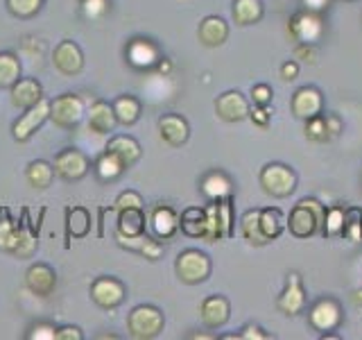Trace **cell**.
Wrapping results in <instances>:
<instances>
[{"label": "cell", "mask_w": 362, "mask_h": 340, "mask_svg": "<svg viewBox=\"0 0 362 340\" xmlns=\"http://www.w3.org/2000/svg\"><path fill=\"white\" fill-rule=\"evenodd\" d=\"M324 218H326L324 204L315 198H303L299 200V204H294V209L290 211L288 230L297 238H310L324 227Z\"/></svg>", "instance_id": "cell-1"}, {"label": "cell", "mask_w": 362, "mask_h": 340, "mask_svg": "<svg viewBox=\"0 0 362 340\" xmlns=\"http://www.w3.org/2000/svg\"><path fill=\"white\" fill-rule=\"evenodd\" d=\"M163 327H165L163 311L156 309V306H152V304L134 306V309L129 311V315H127V332L136 340L156 338L158 334L163 332Z\"/></svg>", "instance_id": "cell-2"}, {"label": "cell", "mask_w": 362, "mask_h": 340, "mask_svg": "<svg viewBox=\"0 0 362 340\" xmlns=\"http://www.w3.org/2000/svg\"><path fill=\"white\" fill-rule=\"evenodd\" d=\"M258 181L263 191L272 198H290L294 188H297V173L290 166L283 164H267L263 170H260Z\"/></svg>", "instance_id": "cell-3"}, {"label": "cell", "mask_w": 362, "mask_h": 340, "mask_svg": "<svg viewBox=\"0 0 362 340\" xmlns=\"http://www.w3.org/2000/svg\"><path fill=\"white\" fill-rule=\"evenodd\" d=\"M211 270H213V264L209 254L199 252V249H184V252L177 256V264H175L177 277L184 283H188V286L206 281L211 277Z\"/></svg>", "instance_id": "cell-4"}, {"label": "cell", "mask_w": 362, "mask_h": 340, "mask_svg": "<svg viewBox=\"0 0 362 340\" xmlns=\"http://www.w3.org/2000/svg\"><path fill=\"white\" fill-rule=\"evenodd\" d=\"M84 116H86L84 102L75 94H62L54 100H50V120L57 125V128L73 130L82 123Z\"/></svg>", "instance_id": "cell-5"}, {"label": "cell", "mask_w": 362, "mask_h": 340, "mask_svg": "<svg viewBox=\"0 0 362 340\" xmlns=\"http://www.w3.org/2000/svg\"><path fill=\"white\" fill-rule=\"evenodd\" d=\"M48 118H50V100L43 98L34 107L23 109L18 120L11 125V136H14L18 143H25V141L32 139L34 132H37Z\"/></svg>", "instance_id": "cell-6"}, {"label": "cell", "mask_w": 362, "mask_h": 340, "mask_svg": "<svg viewBox=\"0 0 362 340\" xmlns=\"http://www.w3.org/2000/svg\"><path fill=\"white\" fill-rule=\"evenodd\" d=\"M124 298H127V286L116 277H98L90 283V300L105 311L118 309Z\"/></svg>", "instance_id": "cell-7"}, {"label": "cell", "mask_w": 362, "mask_h": 340, "mask_svg": "<svg viewBox=\"0 0 362 340\" xmlns=\"http://www.w3.org/2000/svg\"><path fill=\"white\" fill-rule=\"evenodd\" d=\"M288 32L297 43H317L324 34V21L320 14L305 9L290 18Z\"/></svg>", "instance_id": "cell-8"}, {"label": "cell", "mask_w": 362, "mask_h": 340, "mask_svg": "<svg viewBox=\"0 0 362 340\" xmlns=\"http://www.w3.org/2000/svg\"><path fill=\"white\" fill-rule=\"evenodd\" d=\"M54 175H59L66 181H77L82 179L88 173V159L84 152L75 150V147H68V150H62L54 157Z\"/></svg>", "instance_id": "cell-9"}, {"label": "cell", "mask_w": 362, "mask_h": 340, "mask_svg": "<svg viewBox=\"0 0 362 340\" xmlns=\"http://www.w3.org/2000/svg\"><path fill=\"white\" fill-rule=\"evenodd\" d=\"M52 64L62 75L73 77L77 73H82L84 52L75 41H62V43H57V48L52 52Z\"/></svg>", "instance_id": "cell-10"}, {"label": "cell", "mask_w": 362, "mask_h": 340, "mask_svg": "<svg viewBox=\"0 0 362 340\" xmlns=\"http://www.w3.org/2000/svg\"><path fill=\"white\" fill-rule=\"evenodd\" d=\"M249 102L240 91H226L215 100V113L224 123H240L249 118Z\"/></svg>", "instance_id": "cell-11"}, {"label": "cell", "mask_w": 362, "mask_h": 340, "mask_svg": "<svg viewBox=\"0 0 362 340\" xmlns=\"http://www.w3.org/2000/svg\"><path fill=\"white\" fill-rule=\"evenodd\" d=\"M276 309L283 315H299L305 309V290L297 272H290L288 275L286 288H283V293L276 300Z\"/></svg>", "instance_id": "cell-12"}, {"label": "cell", "mask_w": 362, "mask_h": 340, "mask_svg": "<svg viewBox=\"0 0 362 340\" xmlns=\"http://www.w3.org/2000/svg\"><path fill=\"white\" fill-rule=\"evenodd\" d=\"M324 109L322 91L317 86H301L292 96V113L301 120H308L313 116H320Z\"/></svg>", "instance_id": "cell-13"}, {"label": "cell", "mask_w": 362, "mask_h": 340, "mask_svg": "<svg viewBox=\"0 0 362 340\" xmlns=\"http://www.w3.org/2000/svg\"><path fill=\"white\" fill-rule=\"evenodd\" d=\"M199 317L204 327L209 329H222L231 317V304L224 295H209L199 306Z\"/></svg>", "instance_id": "cell-14"}, {"label": "cell", "mask_w": 362, "mask_h": 340, "mask_svg": "<svg viewBox=\"0 0 362 340\" xmlns=\"http://www.w3.org/2000/svg\"><path fill=\"white\" fill-rule=\"evenodd\" d=\"M105 152L111 154V157H116L120 166L127 170L132 168L136 162L141 159L143 154V147L141 143L134 139V136H127V134H118V136H111L107 147H105Z\"/></svg>", "instance_id": "cell-15"}, {"label": "cell", "mask_w": 362, "mask_h": 340, "mask_svg": "<svg viewBox=\"0 0 362 340\" xmlns=\"http://www.w3.org/2000/svg\"><path fill=\"white\" fill-rule=\"evenodd\" d=\"M339 322H342V309L331 298L320 300L310 309V324L317 332H333L339 327Z\"/></svg>", "instance_id": "cell-16"}, {"label": "cell", "mask_w": 362, "mask_h": 340, "mask_svg": "<svg viewBox=\"0 0 362 340\" xmlns=\"http://www.w3.org/2000/svg\"><path fill=\"white\" fill-rule=\"evenodd\" d=\"M25 286L39 295V298H48L57 288V272L48 264H34L25 272Z\"/></svg>", "instance_id": "cell-17"}, {"label": "cell", "mask_w": 362, "mask_h": 340, "mask_svg": "<svg viewBox=\"0 0 362 340\" xmlns=\"http://www.w3.org/2000/svg\"><path fill=\"white\" fill-rule=\"evenodd\" d=\"M158 134H161V139L168 145H173V147L184 145L190 136L188 120L184 116H179V113H163V116L158 118Z\"/></svg>", "instance_id": "cell-18"}, {"label": "cell", "mask_w": 362, "mask_h": 340, "mask_svg": "<svg viewBox=\"0 0 362 340\" xmlns=\"http://www.w3.org/2000/svg\"><path fill=\"white\" fill-rule=\"evenodd\" d=\"M39 100H43V86L39 84V79L21 77L18 82L11 86V105L18 109H30L37 105Z\"/></svg>", "instance_id": "cell-19"}, {"label": "cell", "mask_w": 362, "mask_h": 340, "mask_svg": "<svg viewBox=\"0 0 362 340\" xmlns=\"http://www.w3.org/2000/svg\"><path fill=\"white\" fill-rule=\"evenodd\" d=\"M150 225H152L156 238L168 241V238H173L179 232V215L175 213L173 207H168V204H158V207L152 209Z\"/></svg>", "instance_id": "cell-20"}, {"label": "cell", "mask_w": 362, "mask_h": 340, "mask_svg": "<svg viewBox=\"0 0 362 340\" xmlns=\"http://www.w3.org/2000/svg\"><path fill=\"white\" fill-rule=\"evenodd\" d=\"M199 43L206 45V48H218L226 39H229V26L224 23V18L220 16H206L199 23L197 30Z\"/></svg>", "instance_id": "cell-21"}, {"label": "cell", "mask_w": 362, "mask_h": 340, "mask_svg": "<svg viewBox=\"0 0 362 340\" xmlns=\"http://www.w3.org/2000/svg\"><path fill=\"white\" fill-rule=\"evenodd\" d=\"M86 123H88V130L95 132V134H109L116 128V113H113V107L109 102H95L93 107L86 111Z\"/></svg>", "instance_id": "cell-22"}, {"label": "cell", "mask_w": 362, "mask_h": 340, "mask_svg": "<svg viewBox=\"0 0 362 340\" xmlns=\"http://www.w3.org/2000/svg\"><path fill=\"white\" fill-rule=\"evenodd\" d=\"M209 227V211L204 207H188L179 215V230L190 238H204Z\"/></svg>", "instance_id": "cell-23"}, {"label": "cell", "mask_w": 362, "mask_h": 340, "mask_svg": "<svg viewBox=\"0 0 362 340\" xmlns=\"http://www.w3.org/2000/svg\"><path fill=\"white\" fill-rule=\"evenodd\" d=\"M145 225H147V218L141 207L118 211V222H116L118 236H141L145 234Z\"/></svg>", "instance_id": "cell-24"}, {"label": "cell", "mask_w": 362, "mask_h": 340, "mask_svg": "<svg viewBox=\"0 0 362 340\" xmlns=\"http://www.w3.org/2000/svg\"><path fill=\"white\" fill-rule=\"evenodd\" d=\"M231 14L238 26H254L265 14L263 0H233Z\"/></svg>", "instance_id": "cell-25"}, {"label": "cell", "mask_w": 362, "mask_h": 340, "mask_svg": "<svg viewBox=\"0 0 362 340\" xmlns=\"http://www.w3.org/2000/svg\"><path fill=\"white\" fill-rule=\"evenodd\" d=\"M258 222H260V232L265 234L267 241H274V238H279L288 227V220H286V215L281 213V209H272V207L260 209Z\"/></svg>", "instance_id": "cell-26"}, {"label": "cell", "mask_w": 362, "mask_h": 340, "mask_svg": "<svg viewBox=\"0 0 362 340\" xmlns=\"http://www.w3.org/2000/svg\"><path fill=\"white\" fill-rule=\"evenodd\" d=\"M118 243L122 247L132 249V252L143 254L145 259H158L163 252V247L158 245V241H154V238H147L145 234H141V236H118Z\"/></svg>", "instance_id": "cell-27"}, {"label": "cell", "mask_w": 362, "mask_h": 340, "mask_svg": "<svg viewBox=\"0 0 362 340\" xmlns=\"http://www.w3.org/2000/svg\"><path fill=\"white\" fill-rule=\"evenodd\" d=\"M113 113H116V120L120 125H134L141 118V102L134 96H118L113 100Z\"/></svg>", "instance_id": "cell-28"}, {"label": "cell", "mask_w": 362, "mask_h": 340, "mask_svg": "<svg viewBox=\"0 0 362 340\" xmlns=\"http://www.w3.org/2000/svg\"><path fill=\"white\" fill-rule=\"evenodd\" d=\"M66 230L71 238H84L90 232V213L84 207H73L66 211Z\"/></svg>", "instance_id": "cell-29"}, {"label": "cell", "mask_w": 362, "mask_h": 340, "mask_svg": "<svg viewBox=\"0 0 362 340\" xmlns=\"http://www.w3.org/2000/svg\"><path fill=\"white\" fill-rule=\"evenodd\" d=\"M25 177H28V184L34 188H48L52 184V177H54V166L43 162V159H37L32 162L25 170Z\"/></svg>", "instance_id": "cell-30"}, {"label": "cell", "mask_w": 362, "mask_h": 340, "mask_svg": "<svg viewBox=\"0 0 362 340\" xmlns=\"http://www.w3.org/2000/svg\"><path fill=\"white\" fill-rule=\"evenodd\" d=\"M258 213L260 209H249L243 213L240 218V232L252 245H267L269 241L265 238V234L260 232V222H258Z\"/></svg>", "instance_id": "cell-31"}, {"label": "cell", "mask_w": 362, "mask_h": 340, "mask_svg": "<svg viewBox=\"0 0 362 340\" xmlns=\"http://www.w3.org/2000/svg\"><path fill=\"white\" fill-rule=\"evenodd\" d=\"M21 79V62L14 52H0V89H11Z\"/></svg>", "instance_id": "cell-32"}, {"label": "cell", "mask_w": 362, "mask_h": 340, "mask_svg": "<svg viewBox=\"0 0 362 340\" xmlns=\"http://www.w3.org/2000/svg\"><path fill=\"white\" fill-rule=\"evenodd\" d=\"M127 55H129V62H132L134 66H141V68L152 66V64L158 62L156 48H154V45H152L150 41H145V39H136V41H132Z\"/></svg>", "instance_id": "cell-33"}, {"label": "cell", "mask_w": 362, "mask_h": 340, "mask_svg": "<svg viewBox=\"0 0 362 340\" xmlns=\"http://www.w3.org/2000/svg\"><path fill=\"white\" fill-rule=\"evenodd\" d=\"M202 188L209 196L211 202H218L222 198L231 196V181L226 179V175H222V173H209L202 181Z\"/></svg>", "instance_id": "cell-34"}, {"label": "cell", "mask_w": 362, "mask_h": 340, "mask_svg": "<svg viewBox=\"0 0 362 340\" xmlns=\"http://www.w3.org/2000/svg\"><path fill=\"white\" fill-rule=\"evenodd\" d=\"M342 238H346L351 243H362V209L358 207L344 209Z\"/></svg>", "instance_id": "cell-35"}, {"label": "cell", "mask_w": 362, "mask_h": 340, "mask_svg": "<svg viewBox=\"0 0 362 340\" xmlns=\"http://www.w3.org/2000/svg\"><path fill=\"white\" fill-rule=\"evenodd\" d=\"M215 209H218L220 238H229L233 234V200H231V196L215 202Z\"/></svg>", "instance_id": "cell-36"}, {"label": "cell", "mask_w": 362, "mask_h": 340, "mask_svg": "<svg viewBox=\"0 0 362 340\" xmlns=\"http://www.w3.org/2000/svg\"><path fill=\"white\" fill-rule=\"evenodd\" d=\"M342 225H344V207L326 209V218H324V227H322L324 236H328V238L342 236Z\"/></svg>", "instance_id": "cell-37"}, {"label": "cell", "mask_w": 362, "mask_h": 340, "mask_svg": "<svg viewBox=\"0 0 362 340\" xmlns=\"http://www.w3.org/2000/svg\"><path fill=\"white\" fill-rule=\"evenodd\" d=\"M305 136H308V141L313 143H324L331 139V134H328V128H326V116H313L305 120Z\"/></svg>", "instance_id": "cell-38"}, {"label": "cell", "mask_w": 362, "mask_h": 340, "mask_svg": "<svg viewBox=\"0 0 362 340\" xmlns=\"http://www.w3.org/2000/svg\"><path fill=\"white\" fill-rule=\"evenodd\" d=\"M43 0H7V9L18 18H32L41 9Z\"/></svg>", "instance_id": "cell-39"}, {"label": "cell", "mask_w": 362, "mask_h": 340, "mask_svg": "<svg viewBox=\"0 0 362 340\" xmlns=\"http://www.w3.org/2000/svg\"><path fill=\"white\" fill-rule=\"evenodd\" d=\"M122 166H120V162L116 157H111V154H102L100 159H98V175L102 177V179H116L120 173H122Z\"/></svg>", "instance_id": "cell-40"}, {"label": "cell", "mask_w": 362, "mask_h": 340, "mask_svg": "<svg viewBox=\"0 0 362 340\" xmlns=\"http://www.w3.org/2000/svg\"><path fill=\"white\" fill-rule=\"evenodd\" d=\"M18 232H21V227H16L11 220H3V222H0V247L7 249V252H14Z\"/></svg>", "instance_id": "cell-41"}, {"label": "cell", "mask_w": 362, "mask_h": 340, "mask_svg": "<svg viewBox=\"0 0 362 340\" xmlns=\"http://www.w3.org/2000/svg\"><path fill=\"white\" fill-rule=\"evenodd\" d=\"M116 211H120V209H132V207H141L143 209V198L139 196L136 191H122L120 196L116 198Z\"/></svg>", "instance_id": "cell-42"}, {"label": "cell", "mask_w": 362, "mask_h": 340, "mask_svg": "<svg viewBox=\"0 0 362 340\" xmlns=\"http://www.w3.org/2000/svg\"><path fill=\"white\" fill-rule=\"evenodd\" d=\"M34 247H37V241H34V238L25 230H21L18 232V238H16V245H14V254L28 256V254H32Z\"/></svg>", "instance_id": "cell-43"}, {"label": "cell", "mask_w": 362, "mask_h": 340, "mask_svg": "<svg viewBox=\"0 0 362 340\" xmlns=\"http://www.w3.org/2000/svg\"><path fill=\"white\" fill-rule=\"evenodd\" d=\"M272 89L267 84H256L252 86V98H254V105H260V107H269L272 102Z\"/></svg>", "instance_id": "cell-44"}, {"label": "cell", "mask_w": 362, "mask_h": 340, "mask_svg": "<svg viewBox=\"0 0 362 340\" xmlns=\"http://www.w3.org/2000/svg\"><path fill=\"white\" fill-rule=\"evenodd\" d=\"M229 338H240V340H252V338H256V340H267L269 334H265L258 324H245L240 334H238V336H229Z\"/></svg>", "instance_id": "cell-45"}, {"label": "cell", "mask_w": 362, "mask_h": 340, "mask_svg": "<svg viewBox=\"0 0 362 340\" xmlns=\"http://www.w3.org/2000/svg\"><path fill=\"white\" fill-rule=\"evenodd\" d=\"M294 57H297V60L315 64L317 62V48H315V43H297V48H294Z\"/></svg>", "instance_id": "cell-46"}, {"label": "cell", "mask_w": 362, "mask_h": 340, "mask_svg": "<svg viewBox=\"0 0 362 340\" xmlns=\"http://www.w3.org/2000/svg\"><path fill=\"white\" fill-rule=\"evenodd\" d=\"M54 338L57 340H82V332H79V327H71V324H66V327H59L54 332Z\"/></svg>", "instance_id": "cell-47"}, {"label": "cell", "mask_w": 362, "mask_h": 340, "mask_svg": "<svg viewBox=\"0 0 362 340\" xmlns=\"http://www.w3.org/2000/svg\"><path fill=\"white\" fill-rule=\"evenodd\" d=\"M249 116H252V120L258 125V128H267V123H269V118H272V113H269V109H267V107L256 105V107H254V111H249Z\"/></svg>", "instance_id": "cell-48"}, {"label": "cell", "mask_w": 362, "mask_h": 340, "mask_svg": "<svg viewBox=\"0 0 362 340\" xmlns=\"http://www.w3.org/2000/svg\"><path fill=\"white\" fill-rule=\"evenodd\" d=\"M297 75H299V64L294 62V60H290V62H286V64L281 66V77L288 79V82L297 79Z\"/></svg>", "instance_id": "cell-49"}, {"label": "cell", "mask_w": 362, "mask_h": 340, "mask_svg": "<svg viewBox=\"0 0 362 340\" xmlns=\"http://www.w3.org/2000/svg\"><path fill=\"white\" fill-rule=\"evenodd\" d=\"M326 128H328V134H331V139H333V136H337L339 132H342V120H339L335 113H326Z\"/></svg>", "instance_id": "cell-50"}, {"label": "cell", "mask_w": 362, "mask_h": 340, "mask_svg": "<svg viewBox=\"0 0 362 340\" xmlns=\"http://www.w3.org/2000/svg\"><path fill=\"white\" fill-rule=\"evenodd\" d=\"M331 0H303V7L308 11H315V14H322L324 9H328Z\"/></svg>", "instance_id": "cell-51"}, {"label": "cell", "mask_w": 362, "mask_h": 340, "mask_svg": "<svg viewBox=\"0 0 362 340\" xmlns=\"http://www.w3.org/2000/svg\"><path fill=\"white\" fill-rule=\"evenodd\" d=\"M158 71H161V73L165 71L168 73L170 71V62H158Z\"/></svg>", "instance_id": "cell-52"}, {"label": "cell", "mask_w": 362, "mask_h": 340, "mask_svg": "<svg viewBox=\"0 0 362 340\" xmlns=\"http://www.w3.org/2000/svg\"><path fill=\"white\" fill-rule=\"evenodd\" d=\"M335 338H339L337 334H322V340H335Z\"/></svg>", "instance_id": "cell-53"}, {"label": "cell", "mask_w": 362, "mask_h": 340, "mask_svg": "<svg viewBox=\"0 0 362 340\" xmlns=\"http://www.w3.org/2000/svg\"><path fill=\"white\" fill-rule=\"evenodd\" d=\"M356 302H362V290H358V293H356Z\"/></svg>", "instance_id": "cell-54"}]
</instances>
